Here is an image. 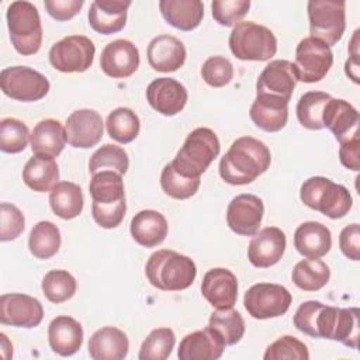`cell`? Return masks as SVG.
Instances as JSON below:
<instances>
[{"mask_svg": "<svg viewBox=\"0 0 360 360\" xmlns=\"http://www.w3.org/2000/svg\"><path fill=\"white\" fill-rule=\"evenodd\" d=\"M129 167L128 153L124 148L105 143L98 148L89 160V170L91 174L101 170H112L120 174H125Z\"/></svg>", "mask_w": 360, "mask_h": 360, "instance_id": "obj_39", "label": "cell"}, {"mask_svg": "<svg viewBox=\"0 0 360 360\" xmlns=\"http://www.w3.org/2000/svg\"><path fill=\"white\" fill-rule=\"evenodd\" d=\"M263 359L264 360H283V359L308 360L309 352L304 342L298 340L291 335H285L277 339L274 343H271L267 347Z\"/></svg>", "mask_w": 360, "mask_h": 360, "instance_id": "obj_45", "label": "cell"}, {"mask_svg": "<svg viewBox=\"0 0 360 360\" xmlns=\"http://www.w3.org/2000/svg\"><path fill=\"white\" fill-rule=\"evenodd\" d=\"M291 278L300 290L318 291L328 284L330 270L329 266L319 259H304L294 266Z\"/></svg>", "mask_w": 360, "mask_h": 360, "instance_id": "obj_34", "label": "cell"}, {"mask_svg": "<svg viewBox=\"0 0 360 360\" xmlns=\"http://www.w3.org/2000/svg\"><path fill=\"white\" fill-rule=\"evenodd\" d=\"M22 180L25 186L34 191H51L53 186L59 183L58 163L52 156L34 155L27 160L22 169Z\"/></svg>", "mask_w": 360, "mask_h": 360, "instance_id": "obj_31", "label": "cell"}, {"mask_svg": "<svg viewBox=\"0 0 360 360\" xmlns=\"http://www.w3.org/2000/svg\"><path fill=\"white\" fill-rule=\"evenodd\" d=\"M7 28L14 49L21 55H34L42 44V25L37 7L25 0L7 7Z\"/></svg>", "mask_w": 360, "mask_h": 360, "instance_id": "obj_6", "label": "cell"}, {"mask_svg": "<svg viewBox=\"0 0 360 360\" xmlns=\"http://www.w3.org/2000/svg\"><path fill=\"white\" fill-rule=\"evenodd\" d=\"M300 198L307 207L330 219L343 218L353 205L352 195L345 186L322 176L307 179L301 186Z\"/></svg>", "mask_w": 360, "mask_h": 360, "instance_id": "obj_5", "label": "cell"}, {"mask_svg": "<svg viewBox=\"0 0 360 360\" xmlns=\"http://www.w3.org/2000/svg\"><path fill=\"white\" fill-rule=\"evenodd\" d=\"M129 6L131 0H96L89 8V24L98 34H115L125 27Z\"/></svg>", "mask_w": 360, "mask_h": 360, "instance_id": "obj_24", "label": "cell"}, {"mask_svg": "<svg viewBox=\"0 0 360 360\" xmlns=\"http://www.w3.org/2000/svg\"><path fill=\"white\" fill-rule=\"evenodd\" d=\"M339 246L342 253L350 259L357 262L360 259V226L359 224L347 225L342 229L339 236Z\"/></svg>", "mask_w": 360, "mask_h": 360, "instance_id": "obj_51", "label": "cell"}, {"mask_svg": "<svg viewBox=\"0 0 360 360\" xmlns=\"http://www.w3.org/2000/svg\"><path fill=\"white\" fill-rule=\"evenodd\" d=\"M271 163L270 149L259 139L240 136L221 158L219 176L232 186H245L263 174Z\"/></svg>", "mask_w": 360, "mask_h": 360, "instance_id": "obj_1", "label": "cell"}, {"mask_svg": "<svg viewBox=\"0 0 360 360\" xmlns=\"http://www.w3.org/2000/svg\"><path fill=\"white\" fill-rule=\"evenodd\" d=\"M221 145L215 132L201 127L191 131L176 158L170 162L172 166L183 176L200 177L219 155Z\"/></svg>", "mask_w": 360, "mask_h": 360, "instance_id": "obj_4", "label": "cell"}, {"mask_svg": "<svg viewBox=\"0 0 360 360\" xmlns=\"http://www.w3.org/2000/svg\"><path fill=\"white\" fill-rule=\"evenodd\" d=\"M145 273L153 287L162 291H181L194 283L197 267L188 256L162 249L149 256Z\"/></svg>", "mask_w": 360, "mask_h": 360, "instance_id": "obj_3", "label": "cell"}, {"mask_svg": "<svg viewBox=\"0 0 360 360\" xmlns=\"http://www.w3.org/2000/svg\"><path fill=\"white\" fill-rule=\"evenodd\" d=\"M294 246L307 259H321L332 248V233L326 225L308 221L295 229Z\"/></svg>", "mask_w": 360, "mask_h": 360, "instance_id": "obj_27", "label": "cell"}, {"mask_svg": "<svg viewBox=\"0 0 360 360\" xmlns=\"http://www.w3.org/2000/svg\"><path fill=\"white\" fill-rule=\"evenodd\" d=\"M225 342L210 326L188 333L180 342L177 356L180 360H217L225 350Z\"/></svg>", "mask_w": 360, "mask_h": 360, "instance_id": "obj_23", "label": "cell"}, {"mask_svg": "<svg viewBox=\"0 0 360 360\" xmlns=\"http://www.w3.org/2000/svg\"><path fill=\"white\" fill-rule=\"evenodd\" d=\"M31 134L18 118L7 117L0 121V149L6 153H20L27 148Z\"/></svg>", "mask_w": 360, "mask_h": 360, "instance_id": "obj_43", "label": "cell"}, {"mask_svg": "<svg viewBox=\"0 0 360 360\" xmlns=\"http://www.w3.org/2000/svg\"><path fill=\"white\" fill-rule=\"evenodd\" d=\"M96 46L84 35H69L58 41L49 49L51 65L63 73L86 72L94 59Z\"/></svg>", "mask_w": 360, "mask_h": 360, "instance_id": "obj_9", "label": "cell"}, {"mask_svg": "<svg viewBox=\"0 0 360 360\" xmlns=\"http://www.w3.org/2000/svg\"><path fill=\"white\" fill-rule=\"evenodd\" d=\"M139 66V51L128 39H115L105 45L100 56L101 70L112 79H127Z\"/></svg>", "mask_w": 360, "mask_h": 360, "instance_id": "obj_17", "label": "cell"}, {"mask_svg": "<svg viewBox=\"0 0 360 360\" xmlns=\"http://www.w3.org/2000/svg\"><path fill=\"white\" fill-rule=\"evenodd\" d=\"M186 87L172 77H158L146 89V100L162 115H176L187 104Z\"/></svg>", "mask_w": 360, "mask_h": 360, "instance_id": "obj_19", "label": "cell"}, {"mask_svg": "<svg viewBox=\"0 0 360 360\" xmlns=\"http://www.w3.org/2000/svg\"><path fill=\"white\" fill-rule=\"evenodd\" d=\"M290 291L280 284L257 283L252 285L243 297V304L249 315L255 319L278 318L291 305Z\"/></svg>", "mask_w": 360, "mask_h": 360, "instance_id": "obj_10", "label": "cell"}, {"mask_svg": "<svg viewBox=\"0 0 360 360\" xmlns=\"http://www.w3.org/2000/svg\"><path fill=\"white\" fill-rule=\"evenodd\" d=\"M59 228L51 221H39L35 224L28 236L30 252L37 259H49L55 256L60 248Z\"/></svg>", "mask_w": 360, "mask_h": 360, "instance_id": "obj_35", "label": "cell"}, {"mask_svg": "<svg viewBox=\"0 0 360 360\" xmlns=\"http://www.w3.org/2000/svg\"><path fill=\"white\" fill-rule=\"evenodd\" d=\"M323 128H328L342 143L359 136V111L346 100L330 98L322 112Z\"/></svg>", "mask_w": 360, "mask_h": 360, "instance_id": "obj_20", "label": "cell"}, {"mask_svg": "<svg viewBox=\"0 0 360 360\" xmlns=\"http://www.w3.org/2000/svg\"><path fill=\"white\" fill-rule=\"evenodd\" d=\"M229 48L240 60H269L277 52V39L264 25L253 21L236 24L229 34Z\"/></svg>", "mask_w": 360, "mask_h": 360, "instance_id": "obj_7", "label": "cell"}, {"mask_svg": "<svg viewBox=\"0 0 360 360\" xmlns=\"http://www.w3.org/2000/svg\"><path fill=\"white\" fill-rule=\"evenodd\" d=\"M332 63L333 53L326 44L307 37L297 45L294 69L300 82L315 83L322 80L332 68Z\"/></svg>", "mask_w": 360, "mask_h": 360, "instance_id": "obj_12", "label": "cell"}, {"mask_svg": "<svg viewBox=\"0 0 360 360\" xmlns=\"http://www.w3.org/2000/svg\"><path fill=\"white\" fill-rule=\"evenodd\" d=\"M44 308L39 300L20 292L0 297V322L17 328H35L42 322Z\"/></svg>", "mask_w": 360, "mask_h": 360, "instance_id": "obj_13", "label": "cell"}, {"mask_svg": "<svg viewBox=\"0 0 360 360\" xmlns=\"http://www.w3.org/2000/svg\"><path fill=\"white\" fill-rule=\"evenodd\" d=\"M360 336V309L340 308L333 333V340L343 343L350 349L359 347Z\"/></svg>", "mask_w": 360, "mask_h": 360, "instance_id": "obj_44", "label": "cell"}, {"mask_svg": "<svg viewBox=\"0 0 360 360\" xmlns=\"http://www.w3.org/2000/svg\"><path fill=\"white\" fill-rule=\"evenodd\" d=\"M285 246V233L277 226H267L252 238L248 248V259L255 267L267 269L280 262Z\"/></svg>", "mask_w": 360, "mask_h": 360, "instance_id": "obj_18", "label": "cell"}, {"mask_svg": "<svg viewBox=\"0 0 360 360\" xmlns=\"http://www.w3.org/2000/svg\"><path fill=\"white\" fill-rule=\"evenodd\" d=\"M359 136H354L349 141H345L340 143L339 149V159L340 163L347 167L349 170L359 172L360 170V159H359Z\"/></svg>", "mask_w": 360, "mask_h": 360, "instance_id": "obj_52", "label": "cell"}, {"mask_svg": "<svg viewBox=\"0 0 360 360\" xmlns=\"http://www.w3.org/2000/svg\"><path fill=\"white\" fill-rule=\"evenodd\" d=\"M208 326L222 338L226 346L236 345L245 335V321L233 308H222L212 312Z\"/></svg>", "mask_w": 360, "mask_h": 360, "instance_id": "obj_36", "label": "cell"}, {"mask_svg": "<svg viewBox=\"0 0 360 360\" xmlns=\"http://www.w3.org/2000/svg\"><path fill=\"white\" fill-rule=\"evenodd\" d=\"M201 292L214 308H232L238 298L236 276L224 267L211 269L202 277Z\"/></svg>", "mask_w": 360, "mask_h": 360, "instance_id": "obj_21", "label": "cell"}, {"mask_svg": "<svg viewBox=\"0 0 360 360\" xmlns=\"http://www.w3.org/2000/svg\"><path fill=\"white\" fill-rule=\"evenodd\" d=\"M159 10L172 27L181 31L197 28L204 17V4L200 0H160Z\"/></svg>", "mask_w": 360, "mask_h": 360, "instance_id": "obj_30", "label": "cell"}, {"mask_svg": "<svg viewBox=\"0 0 360 360\" xmlns=\"http://www.w3.org/2000/svg\"><path fill=\"white\" fill-rule=\"evenodd\" d=\"M184 44L169 34L155 37L148 45V62L156 72L170 73L179 70L186 62Z\"/></svg>", "mask_w": 360, "mask_h": 360, "instance_id": "obj_22", "label": "cell"}, {"mask_svg": "<svg viewBox=\"0 0 360 360\" xmlns=\"http://www.w3.org/2000/svg\"><path fill=\"white\" fill-rule=\"evenodd\" d=\"M83 202L80 186L72 181H59L49 191L51 208L62 219L76 218L83 210Z\"/></svg>", "mask_w": 360, "mask_h": 360, "instance_id": "obj_33", "label": "cell"}, {"mask_svg": "<svg viewBox=\"0 0 360 360\" xmlns=\"http://www.w3.org/2000/svg\"><path fill=\"white\" fill-rule=\"evenodd\" d=\"M309 34L329 48L340 41L346 30V3L342 0L308 1Z\"/></svg>", "mask_w": 360, "mask_h": 360, "instance_id": "obj_8", "label": "cell"}, {"mask_svg": "<svg viewBox=\"0 0 360 360\" xmlns=\"http://www.w3.org/2000/svg\"><path fill=\"white\" fill-rule=\"evenodd\" d=\"M83 0H45L44 6L48 14L56 21H68L80 13Z\"/></svg>", "mask_w": 360, "mask_h": 360, "instance_id": "obj_50", "label": "cell"}, {"mask_svg": "<svg viewBox=\"0 0 360 360\" xmlns=\"http://www.w3.org/2000/svg\"><path fill=\"white\" fill-rule=\"evenodd\" d=\"M121 176L112 170H101L91 174L89 186L93 200L91 215L101 228H117L125 217V190Z\"/></svg>", "mask_w": 360, "mask_h": 360, "instance_id": "obj_2", "label": "cell"}, {"mask_svg": "<svg viewBox=\"0 0 360 360\" xmlns=\"http://www.w3.org/2000/svg\"><path fill=\"white\" fill-rule=\"evenodd\" d=\"M204 82L212 87H224L233 77V66L224 56L208 58L201 68Z\"/></svg>", "mask_w": 360, "mask_h": 360, "instance_id": "obj_47", "label": "cell"}, {"mask_svg": "<svg viewBox=\"0 0 360 360\" xmlns=\"http://www.w3.org/2000/svg\"><path fill=\"white\" fill-rule=\"evenodd\" d=\"M214 20L224 25L231 27L239 24L250 8L249 0H215L211 4Z\"/></svg>", "mask_w": 360, "mask_h": 360, "instance_id": "obj_46", "label": "cell"}, {"mask_svg": "<svg viewBox=\"0 0 360 360\" xmlns=\"http://www.w3.org/2000/svg\"><path fill=\"white\" fill-rule=\"evenodd\" d=\"M105 127L111 139L120 143H129L138 136L141 122L131 108L118 107L108 114Z\"/></svg>", "mask_w": 360, "mask_h": 360, "instance_id": "obj_37", "label": "cell"}, {"mask_svg": "<svg viewBox=\"0 0 360 360\" xmlns=\"http://www.w3.org/2000/svg\"><path fill=\"white\" fill-rule=\"evenodd\" d=\"M103 118L96 110L82 108L73 111L65 124L66 142L73 148L89 149L96 146L103 136Z\"/></svg>", "mask_w": 360, "mask_h": 360, "instance_id": "obj_15", "label": "cell"}, {"mask_svg": "<svg viewBox=\"0 0 360 360\" xmlns=\"http://www.w3.org/2000/svg\"><path fill=\"white\" fill-rule=\"evenodd\" d=\"M48 340L56 354L63 357L72 356L82 347L83 328L72 316H56L48 326Z\"/></svg>", "mask_w": 360, "mask_h": 360, "instance_id": "obj_26", "label": "cell"}, {"mask_svg": "<svg viewBox=\"0 0 360 360\" xmlns=\"http://www.w3.org/2000/svg\"><path fill=\"white\" fill-rule=\"evenodd\" d=\"M322 302L319 301H315V300H311V301H305L302 302L298 309L295 311V315H294V326L311 336V338H318L316 335V318H318V314L322 308Z\"/></svg>", "mask_w": 360, "mask_h": 360, "instance_id": "obj_49", "label": "cell"}, {"mask_svg": "<svg viewBox=\"0 0 360 360\" xmlns=\"http://www.w3.org/2000/svg\"><path fill=\"white\" fill-rule=\"evenodd\" d=\"M263 214L262 198L255 194H239L228 204L226 224L240 236H253L259 231Z\"/></svg>", "mask_w": 360, "mask_h": 360, "instance_id": "obj_14", "label": "cell"}, {"mask_svg": "<svg viewBox=\"0 0 360 360\" xmlns=\"http://www.w3.org/2000/svg\"><path fill=\"white\" fill-rule=\"evenodd\" d=\"M129 350V340L124 330L104 326L96 330L89 340V354L93 360H122Z\"/></svg>", "mask_w": 360, "mask_h": 360, "instance_id": "obj_28", "label": "cell"}, {"mask_svg": "<svg viewBox=\"0 0 360 360\" xmlns=\"http://www.w3.org/2000/svg\"><path fill=\"white\" fill-rule=\"evenodd\" d=\"M31 150L34 155H48L56 158L65 148V127L53 118L39 121L31 132Z\"/></svg>", "mask_w": 360, "mask_h": 360, "instance_id": "obj_32", "label": "cell"}, {"mask_svg": "<svg viewBox=\"0 0 360 360\" xmlns=\"http://www.w3.org/2000/svg\"><path fill=\"white\" fill-rule=\"evenodd\" d=\"M332 97L323 91H307L297 103V118L308 129H322V112Z\"/></svg>", "mask_w": 360, "mask_h": 360, "instance_id": "obj_38", "label": "cell"}, {"mask_svg": "<svg viewBox=\"0 0 360 360\" xmlns=\"http://www.w3.org/2000/svg\"><path fill=\"white\" fill-rule=\"evenodd\" d=\"M201 179L200 177H187L176 172L172 163H167L160 174V186L165 194L176 200H187L193 197L198 187Z\"/></svg>", "mask_w": 360, "mask_h": 360, "instance_id": "obj_40", "label": "cell"}, {"mask_svg": "<svg viewBox=\"0 0 360 360\" xmlns=\"http://www.w3.org/2000/svg\"><path fill=\"white\" fill-rule=\"evenodd\" d=\"M249 115L253 124L266 132L281 131L288 120V101L274 96L257 94Z\"/></svg>", "mask_w": 360, "mask_h": 360, "instance_id": "obj_25", "label": "cell"}, {"mask_svg": "<svg viewBox=\"0 0 360 360\" xmlns=\"http://www.w3.org/2000/svg\"><path fill=\"white\" fill-rule=\"evenodd\" d=\"M25 228L22 212L13 204L1 202L0 205V240L17 239Z\"/></svg>", "mask_w": 360, "mask_h": 360, "instance_id": "obj_48", "label": "cell"}, {"mask_svg": "<svg viewBox=\"0 0 360 360\" xmlns=\"http://www.w3.org/2000/svg\"><path fill=\"white\" fill-rule=\"evenodd\" d=\"M42 291L48 301L60 304L76 292V280L68 270H51L42 278Z\"/></svg>", "mask_w": 360, "mask_h": 360, "instance_id": "obj_42", "label": "cell"}, {"mask_svg": "<svg viewBox=\"0 0 360 360\" xmlns=\"http://www.w3.org/2000/svg\"><path fill=\"white\" fill-rule=\"evenodd\" d=\"M0 87L13 100L38 101L48 94L51 84L42 73L28 66H10L0 73Z\"/></svg>", "mask_w": 360, "mask_h": 360, "instance_id": "obj_11", "label": "cell"}, {"mask_svg": "<svg viewBox=\"0 0 360 360\" xmlns=\"http://www.w3.org/2000/svg\"><path fill=\"white\" fill-rule=\"evenodd\" d=\"M176 336L170 328H156L142 342L139 360H166L174 347Z\"/></svg>", "mask_w": 360, "mask_h": 360, "instance_id": "obj_41", "label": "cell"}, {"mask_svg": "<svg viewBox=\"0 0 360 360\" xmlns=\"http://www.w3.org/2000/svg\"><path fill=\"white\" fill-rule=\"evenodd\" d=\"M167 221L155 210H142L131 221V235L143 248H155L167 236Z\"/></svg>", "mask_w": 360, "mask_h": 360, "instance_id": "obj_29", "label": "cell"}, {"mask_svg": "<svg viewBox=\"0 0 360 360\" xmlns=\"http://www.w3.org/2000/svg\"><path fill=\"white\" fill-rule=\"evenodd\" d=\"M298 82L294 63L285 59L271 60L260 73L256 94H267L290 101Z\"/></svg>", "mask_w": 360, "mask_h": 360, "instance_id": "obj_16", "label": "cell"}]
</instances>
